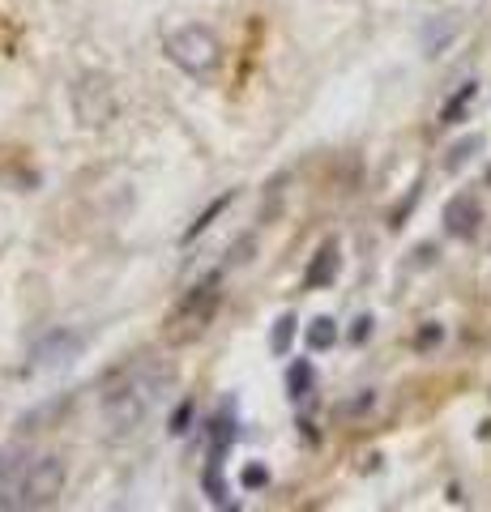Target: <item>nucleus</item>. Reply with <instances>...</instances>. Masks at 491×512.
I'll return each mask as SVG.
<instances>
[{"mask_svg":"<svg viewBox=\"0 0 491 512\" xmlns=\"http://www.w3.org/2000/svg\"><path fill=\"white\" fill-rule=\"evenodd\" d=\"M291 338H295V316L287 312V316H278V325H274V342H269V346H274V355H287Z\"/></svg>","mask_w":491,"mask_h":512,"instance_id":"obj_12","label":"nucleus"},{"mask_svg":"<svg viewBox=\"0 0 491 512\" xmlns=\"http://www.w3.org/2000/svg\"><path fill=\"white\" fill-rule=\"evenodd\" d=\"M77 355H82V333L73 329H56L35 346L30 355V372H52V367H69Z\"/></svg>","mask_w":491,"mask_h":512,"instance_id":"obj_5","label":"nucleus"},{"mask_svg":"<svg viewBox=\"0 0 491 512\" xmlns=\"http://www.w3.org/2000/svg\"><path fill=\"white\" fill-rule=\"evenodd\" d=\"M474 94H479V82H462V90H457L453 99L445 103V111H440V124H457V120H462V111L474 103Z\"/></svg>","mask_w":491,"mask_h":512,"instance_id":"obj_9","label":"nucleus"},{"mask_svg":"<svg viewBox=\"0 0 491 512\" xmlns=\"http://www.w3.org/2000/svg\"><path fill=\"white\" fill-rule=\"evenodd\" d=\"M223 205H231V197H223V201H214V205H210V210H205V214H201V222H193V231H188L184 239H197V235H201V231H205V227H210V222H214V214H218V210H223Z\"/></svg>","mask_w":491,"mask_h":512,"instance_id":"obj_14","label":"nucleus"},{"mask_svg":"<svg viewBox=\"0 0 491 512\" xmlns=\"http://www.w3.org/2000/svg\"><path fill=\"white\" fill-rule=\"evenodd\" d=\"M163 52L188 77H210L218 69V60H223V47H218L210 26H184V30H176V35H167Z\"/></svg>","mask_w":491,"mask_h":512,"instance_id":"obj_3","label":"nucleus"},{"mask_svg":"<svg viewBox=\"0 0 491 512\" xmlns=\"http://www.w3.org/2000/svg\"><path fill=\"white\" fill-rule=\"evenodd\" d=\"M291 397H295V402H299V397H308L312 393V380H316V372H312V363H304V359H299L295 367H291Z\"/></svg>","mask_w":491,"mask_h":512,"instance_id":"obj_11","label":"nucleus"},{"mask_svg":"<svg viewBox=\"0 0 491 512\" xmlns=\"http://www.w3.org/2000/svg\"><path fill=\"white\" fill-rule=\"evenodd\" d=\"M338 265H342L338 244H334V239H329V244H321V252H316V261L308 265L304 286H308V291H316V286H329V282L338 278Z\"/></svg>","mask_w":491,"mask_h":512,"instance_id":"obj_8","label":"nucleus"},{"mask_svg":"<svg viewBox=\"0 0 491 512\" xmlns=\"http://www.w3.org/2000/svg\"><path fill=\"white\" fill-rule=\"evenodd\" d=\"M479 222H483V210L470 192H457V197L445 205V231L453 239H470L474 231H479Z\"/></svg>","mask_w":491,"mask_h":512,"instance_id":"obj_6","label":"nucleus"},{"mask_svg":"<svg viewBox=\"0 0 491 512\" xmlns=\"http://www.w3.org/2000/svg\"><path fill=\"white\" fill-rule=\"evenodd\" d=\"M368 333H372V316H359V320H355V342H363Z\"/></svg>","mask_w":491,"mask_h":512,"instance_id":"obj_16","label":"nucleus"},{"mask_svg":"<svg viewBox=\"0 0 491 512\" xmlns=\"http://www.w3.org/2000/svg\"><path fill=\"white\" fill-rule=\"evenodd\" d=\"M334 342H338V325L329 316H316L312 325H308V346L312 350H329Z\"/></svg>","mask_w":491,"mask_h":512,"instance_id":"obj_10","label":"nucleus"},{"mask_svg":"<svg viewBox=\"0 0 491 512\" xmlns=\"http://www.w3.org/2000/svg\"><path fill=\"white\" fill-rule=\"evenodd\" d=\"M22 474L26 461L13 453H0V508H22Z\"/></svg>","mask_w":491,"mask_h":512,"instance_id":"obj_7","label":"nucleus"},{"mask_svg":"<svg viewBox=\"0 0 491 512\" xmlns=\"http://www.w3.org/2000/svg\"><path fill=\"white\" fill-rule=\"evenodd\" d=\"M171 380H176L171 367H158V363H133V367H124L120 376L107 380V389L99 397V419H103L107 440L133 436L154 414V406L163 402Z\"/></svg>","mask_w":491,"mask_h":512,"instance_id":"obj_1","label":"nucleus"},{"mask_svg":"<svg viewBox=\"0 0 491 512\" xmlns=\"http://www.w3.org/2000/svg\"><path fill=\"white\" fill-rule=\"evenodd\" d=\"M261 483H269V474L261 466H248L244 470V487H261Z\"/></svg>","mask_w":491,"mask_h":512,"instance_id":"obj_15","label":"nucleus"},{"mask_svg":"<svg viewBox=\"0 0 491 512\" xmlns=\"http://www.w3.org/2000/svg\"><path fill=\"white\" fill-rule=\"evenodd\" d=\"M69 483V470L60 457H35L26 461V474H22V508H47L60 500V491Z\"/></svg>","mask_w":491,"mask_h":512,"instance_id":"obj_4","label":"nucleus"},{"mask_svg":"<svg viewBox=\"0 0 491 512\" xmlns=\"http://www.w3.org/2000/svg\"><path fill=\"white\" fill-rule=\"evenodd\" d=\"M218 299H223V291H218V278H205L197 282L193 291H188L176 308L167 312L163 320V342L167 346H188V342H197L205 329H210V320L218 312Z\"/></svg>","mask_w":491,"mask_h":512,"instance_id":"obj_2","label":"nucleus"},{"mask_svg":"<svg viewBox=\"0 0 491 512\" xmlns=\"http://www.w3.org/2000/svg\"><path fill=\"white\" fill-rule=\"evenodd\" d=\"M479 146H483V141H479V137H466V141H457V146L449 150V171H457V167H462V163H466V158H470L474 150H479Z\"/></svg>","mask_w":491,"mask_h":512,"instance_id":"obj_13","label":"nucleus"}]
</instances>
